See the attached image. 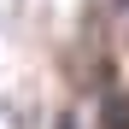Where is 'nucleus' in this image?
<instances>
[{
	"instance_id": "obj_1",
	"label": "nucleus",
	"mask_w": 129,
	"mask_h": 129,
	"mask_svg": "<svg viewBox=\"0 0 129 129\" xmlns=\"http://www.w3.org/2000/svg\"><path fill=\"white\" fill-rule=\"evenodd\" d=\"M100 129H129V94H106L100 100Z\"/></svg>"
},
{
	"instance_id": "obj_2",
	"label": "nucleus",
	"mask_w": 129,
	"mask_h": 129,
	"mask_svg": "<svg viewBox=\"0 0 129 129\" xmlns=\"http://www.w3.org/2000/svg\"><path fill=\"white\" fill-rule=\"evenodd\" d=\"M59 129H76V117H59Z\"/></svg>"
}]
</instances>
